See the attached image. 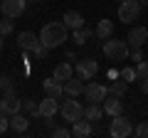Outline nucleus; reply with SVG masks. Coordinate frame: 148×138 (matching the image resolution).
I'll return each mask as SVG.
<instances>
[{"label": "nucleus", "mask_w": 148, "mask_h": 138, "mask_svg": "<svg viewBox=\"0 0 148 138\" xmlns=\"http://www.w3.org/2000/svg\"><path fill=\"white\" fill-rule=\"evenodd\" d=\"M67 40H69V27L64 22H47L42 27V32H40V42L45 47H49V49L62 47Z\"/></svg>", "instance_id": "f257e3e1"}, {"label": "nucleus", "mask_w": 148, "mask_h": 138, "mask_svg": "<svg viewBox=\"0 0 148 138\" xmlns=\"http://www.w3.org/2000/svg\"><path fill=\"white\" fill-rule=\"evenodd\" d=\"M146 5H148V0H146Z\"/></svg>", "instance_id": "58836bf2"}, {"label": "nucleus", "mask_w": 148, "mask_h": 138, "mask_svg": "<svg viewBox=\"0 0 148 138\" xmlns=\"http://www.w3.org/2000/svg\"><path fill=\"white\" fill-rule=\"evenodd\" d=\"M91 133H94V126H91V121L89 118H77V121L72 123V136H77V138H89Z\"/></svg>", "instance_id": "ddd939ff"}, {"label": "nucleus", "mask_w": 148, "mask_h": 138, "mask_svg": "<svg viewBox=\"0 0 148 138\" xmlns=\"http://www.w3.org/2000/svg\"><path fill=\"white\" fill-rule=\"evenodd\" d=\"M59 113V99L45 94V99L40 101V109H37V118H47V116H57Z\"/></svg>", "instance_id": "9d476101"}, {"label": "nucleus", "mask_w": 148, "mask_h": 138, "mask_svg": "<svg viewBox=\"0 0 148 138\" xmlns=\"http://www.w3.org/2000/svg\"><path fill=\"white\" fill-rule=\"evenodd\" d=\"M47 52H49V47H45V44L40 42V44H37V49L32 52V59H35V62H42V59H47Z\"/></svg>", "instance_id": "cd10ccee"}, {"label": "nucleus", "mask_w": 148, "mask_h": 138, "mask_svg": "<svg viewBox=\"0 0 148 138\" xmlns=\"http://www.w3.org/2000/svg\"><path fill=\"white\" fill-rule=\"evenodd\" d=\"M52 77H54V79H59V81H62V84H64V81H67V79H72V77H74V67H72V64H69V62H59L57 67H54Z\"/></svg>", "instance_id": "a211bd4d"}, {"label": "nucleus", "mask_w": 148, "mask_h": 138, "mask_svg": "<svg viewBox=\"0 0 148 138\" xmlns=\"http://www.w3.org/2000/svg\"><path fill=\"white\" fill-rule=\"evenodd\" d=\"M25 5H27V0H0V10H3V15L12 17V20H17V17L25 12Z\"/></svg>", "instance_id": "0eeeda50"}, {"label": "nucleus", "mask_w": 148, "mask_h": 138, "mask_svg": "<svg viewBox=\"0 0 148 138\" xmlns=\"http://www.w3.org/2000/svg\"><path fill=\"white\" fill-rule=\"evenodd\" d=\"M133 133H136L138 138H148V123H146V121H141L136 128H133Z\"/></svg>", "instance_id": "7c9ffc66"}, {"label": "nucleus", "mask_w": 148, "mask_h": 138, "mask_svg": "<svg viewBox=\"0 0 148 138\" xmlns=\"http://www.w3.org/2000/svg\"><path fill=\"white\" fill-rule=\"evenodd\" d=\"M104 54L111 59V62H123V59L131 57V47H128L126 40H106L104 42Z\"/></svg>", "instance_id": "f03ea898"}, {"label": "nucleus", "mask_w": 148, "mask_h": 138, "mask_svg": "<svg viewBox=\"0 0 148 138\" xmlns=\"http://www.w3.org/2000/svg\"><path fill=\"white\" fill-rule=\"evenodd\" d=\"M22 109V99H17L15 94H8L5 99L0 101V111L8 113V116H12V113H17Z\"/></svg>", "instance_id": "2eb2a0df"}, {"label": "nucleus", "mask_w": 148, "mask_h": 138, "mask_svg": "<svg viewBox=\"0 0 148 138\" xmlns=\"http://www.w3.org/2000/svg\"><path fill=\"white\" fill-rule=\"evenodd\" d=\"M141 3H146V0H141Z\"/></svg>", "instance_id": "e433bc0d"}, {"label": "nucleus", "mask_w": 148, "mask_h": 138, "mask_svg": "<svg viewBox=\"0 0 148 138\" xmlns=\"http://www.w3.org/2000/svg\"><path fill=\"white\" fill-rule=\"evenodd\" d=\"M59 113H62V118H64L67 123H74L77 118H82V116H84V106H82L79 101H77V99L72 96V99H67V101L62 104V106H59Z\"/></svg>", "instance_id": "39448f33"}, {"label": "nucleus", "mask_w": 148, "mask_h": 138, "mask_svg": "<svg viewBox=\"0 0 148 138\" xmlns=\"http://www.w3.org/2000/svg\"><path fill=\"white\" fill-rule=\"evenodd\" d=\"M74 72L82 79H94L96 72H99V64H96V59H79V62L74 64Z\"/></svg>", "instance_id": "1a4fd4ad"}, {"label": "nucleus", "mask_w": 148, "mask_h": 138, "mask_svg": "<svg viewBox=\"0 0 148 138\" xmlns=\"http://www.w3.org/2000/svg\"><path fill=\"white\" fill-rule=\"evenodd\" d=\"M109 133H111L114 138H128V136L133 133V126H131V121H128L123 113H119V116H111Z\"/></svg>", "instance_id": "7ed1b4c3"}, {"label": "nucleus", "mask_w": 148, "mask_h": 138, "mask_svg": "<svg viewBox=\"0 0 148 138\" xmlns=\"http://www.w3.org/2000/svg\"><path fill=\"white\" fill-rule=\"evenodd\" d=\"M138 84H141L143 94H148V77H143V79H138Z\"/></svg>", "instance_id": "473e14b6"}, {"label": "nucleus", "mask_w": 148, "mask_h": 138, "mask_svg": "<svg viewBox=\"0 0 148 138\" xmlns=\"http://www.w3.org/2000/svg\"><path fill=\"white\" fill-rule=\"evenodd\" d=\"M62 22H64L72 32L79 30V27H84V17H82L77 10H67V12H64V17H62Z\"/></svg>", "instance_id": "f3484780"}, {"label": "nucleus", "mask_w": 148, "mask_h": 138, "mask_svg": "<svg viewBox=\"0 0 148 138\" xmlns=\"http://www.w3.org/2000/svg\"><path fill=\"white\" fill-rule=\"evenodd\" d=\"M136 74H138V79H143V77H148V62H138L136 64Z\"/></svg>", "instance_id": "2f4dec72"}, {"label": "nucleus", "mask_w": 148, "mask_h": 138, "mask_svg": "<svg viewBox=\"0 0 148 138\" xmlns=\"http://www.w3.org/2000/svg\"><path fill=\"white\" fill-rule=\"evenodd\" d=\"M138 15H141V0H123V3H119V20L121 22L131 25L133 20H138Z\"/></svg>", "instance_id": "20e7f679"}, {"label": "nucleus", "mask_w": 148, "mask_h": 138, "mask_svg": "<svg viewBox=\"0 0 148 138\" xmlns=\"http://www.w3.org/2000/svg\"><path fill=\"white\" fill-rule=\"evenodd\" d=\"M119 77H121L123 81H128V84H131V81H138V74H136V67H123L121 72H119Z\"/></svg>", "instance_id": "b1692460"}, {"label": "nucleus", "mask_w": 148, "mask_h": 138, "mask_svg": "<svg viewBox=\"0 0 148 138\" xmlns=\"http://www.w3.org/2000/svg\"><path fill=\"white\" fill-rule=\"evenodd\" d=\"M104 113L106 116H119V113H123V101H121V96H114V94H109L104 99Z\"/></svg>", "instance_id": "f8f14e48"}, {"label": "nucleus", "mask_w": 148, "mask_h": 138, "mask_svg": "<svg viewBox=\"0 0 148 138\" xmlns=\"http://www.w3.org/2000/svg\"><path fill=\"white\" fill-rule=\"evenodd\" d=\"M0 49H3V35H0Z\"/></svg>", "instance_id": "f704fd0d"}, {"label": "nucleus", "mask_w": 148, "mask_h": 138, "mask_svg": "<svg viewBox=\"0 0 148 138\" xmlns=\"http://www.w3.org/2000/svg\"><path fill=\"white\" fill-rule=\"evenodd\" d=\"M84 96L89 99V104H104V99L109 96V86L99 84V81H89L84 86Z\"/></svg>", "instance_id": "423d86ee"}, {"label": "nucleus", "mask_w": 148, "mask_h": 138, "mask_svg": "<svg viewBox=\"0 0 148 138\" xmlns=\"http://www.w3.org/2000/svg\"><path fill=\"white\" fill-rule=\"evenodd\" d=\"M42 89L47 96H52V99H62L64 96V84L59 79H54V77H49V79L42 81Z\"/></svg>", "instance_id": "4468645a"}, {"label": "nucleus", "mask_w": 148, "mask_h": 138, "mask_svg": "<svg viewBox=\"0 0 148 138\" xmlns=\"http://www.w3.org/2000/svg\"><path fill=\"white\" fill-rule=\"evenodd\" d=\"M8 94H15V86H12V81L8 77H0V96L5 99Z\"/></svg>", "instance_id": "393cba45"}, {"label": "nucleus", "mask_w": 148, "mask_h": 138, "mask_svg": "<svg viewBox=\"0 0 148 138\" xmlns=\"http://www.w3.org/2000/svg\"><path fill=\"white\" fill-rule=\"evenodd\" d=\"M37 44H40V35H35V32H20V35H17V47H20L22 52L32 54L37 49Z\"/></svg>", "instance_id": "9b49d317"}, {"label": "nucleus", "mask_w": 148, "mask_h": 138, "mask_svg": "<svg viewBox=\"0 0 148 138\" xmlns=\"http://www.w3.org/2000/svg\"><path fill=\"white\" fill-rule=\"evenodd\" d=\"M131 59H136V62H141V59H143V52H141V49H133V52H131Z\"/></svg>", "instance_id": "72a5a7b5"}, {"label": "nucleus", "mask_w": 148, "mask_h": 138, "mask_svg": "<svg viewBox=\"0 0 148 138\" xmlns=\"http://www.w3.org/2000/svg\"><path fill=\"white\" fill-rule=\"evenodd\" d=\"M35 3H40V0H35Z\"/></svg>", "instance_id": "4c0bfd02"}, {"label": "nucleus", "mask_w": 148, "mask_h": 138, "mask_svg": "<svg viewBox=\"0 0 148 138\" xmlns=\"http://www.w3.org/2000/svg\"><path fill=\"white\" fill-rule=\"evenodd\" d=\"M94 32H96V37H99V40H109L111 35H114V22H111L109 17H101V20L96 22V30Z\"/></svg>", "instance_id": "6ab92c4d"}, {"label": "nucleus", "mask_w": 148, "mask_h": 138, "mask_svg": "<svg viewBox=\"0 0 148 138\" xmlns=\"http://www.w3.org/2000/svg\"><path fill=\"white\" fill-rule=\"evenodd\" d=\"M12 30H15V20H12V17H5V20H0V35H3V37H8Z\"/></svg>", "instance_id": "a878e982"}, {"label": "nucleus", "mask_w": 148, "mask_h": 138, "mask_svg": "<svg viewBox=\"0 0 148 138\" xmlns=\"http://www.w3.org/2000/svg\"><path fill=\"white\" fill-rule=\"evenodd\" d=\"M5 131H10V116L0 111V136H3Z\"/></svg>", "instance_id": "c756f323"}, {"label": "nucleus", "mask_w": 148, "mask_h": 138, "mask_svg": "<svg viewBox=\"0 0 148 138\" xmlns=\"http://www.w3.org/2000/svg\"><path fill=\"white\" fill-rule=\"evenodd\" d=\"M64 94L67 96H79V94H84V79L82 77H77V79H67L64 81Z\"/></svg>", "instance_id": "dca6fc26"}, {"label": "nucleus", "mask_w": 148, "mask_h": 138, "mask_svg": "<svg viewBox=\"0 0 148 138\" xmlns=\"http://www.w3.org/2000/svg\"><path fill=\"white\" fill-rule=\"evenodd\" d=\"M89 37H91V30L89 27H79V30H74V44H86L89 42Z\"/></svg>", "instance_id": "5701e85b"}, {"label": "nucleus", "mask_w": 148, "mask_h": 138, "mask_svg": "<svg viewBox=\"0 0 148 138\" xmlns=\"http://www.w3.org/2000/svg\"><path fill=\"white\" fill-rule=\"evenodd\" d=\"M22 109H25V113H30L32 118H37V109H40V104H35L32 99H25V101H22Z\"/></svg>", "instance_id": "bb28decb"}, {"label": "nucleus", "mask_w": 148, "mask_h": 138, "mask_svg": "<svg viewBox=\"0 0 148 138\" xmlns=\"http://www.w3.org/2000/svg\"><path fill=\"white\" fill-rule=\"evenodd\" d=\"M84 118H89L91 123H96L99 118H104V106H101V104H89V106L84 109Z\"/></svg>", "instance_id": "412c9836"}, {"label": "nucleus", "mask_w": 148, "mask_h": 138, "mask_svg": "<svg viewBox=\"0 0 148 138\" xmlns=\"http://www.w3.org/2000/svg\"><path fill=\"white\" fill-rule=\"evenodd\" d=\"M146 40H148V27H143V25L131 27V32L126 35V42H128L131 49H141L146 44Z\"/></svg>", "instance_id": "6e6552de"}, {"label": "nucleus", "mask_w": 148, "mask_h": 138, "mask_svg": "<svg viewBox=\"0 0 148 138\" xmlns=\"http://www.w3.org/2000/svg\"><path fill=\"white\" fill-rule=\"evenodd\" d=\"M119 3H123V0H119Z\"/></svg>", "instance_id": "c9c22d12"}, {"label": "nucleus", "mask_w": 148, "mask_h": 138, "mask_svg": "<svg viewBox=\"0 0 148 138\" xmlns=\"http://www.w3.org/2000/svg\"><path fill=\"white\" fill-rule=\"evenodd\" d=\"M49 133H52V138H69V136H72V131L64 128V126H54Z\"/></svg>", "instance_id": "c85d7f7f"}, {"label": "nucleus", "mask_w": 148, "mask_h": 138, "mask_svg": "<svg viewBox=\"0 0 148 138\" xmlns=\"http://www.w3.org/2000/svg\"><path fill=\"white\" fill-rule=\"evenodd\" d=\"M27 128H30V121H27V118L22 116L20 111L10 116V131H15V133H25Z\"/></svg>", "instance_id": "aec40b11"}, {"label": "nucleus", "mask_w": 148, "mask_h": 138, "mask_svg": "<svg viewBox=\"0 0 148 138\" xmlns=\"http://www.w3.org/2000/svg\"><path fill=\"white\" fill-rule=\"evenodd\" d=\"M126 89H128V81H123L121 77H119V79H114V81L109 84V94L121 96V99H123V94H126Z\"/></svg>", "instance_id": "4be33fe9"}]
</instances>
